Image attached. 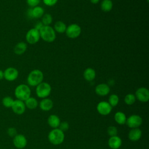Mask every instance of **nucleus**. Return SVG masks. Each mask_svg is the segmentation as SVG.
Masks as SVG:
<instances>
[{
	"mask_svg": "<svg viewBox=\"0 0 149 149\" xmlns=\"http://www.w3.org/2000/svg\"><path fill=\"white\" fill-rule=\"evenodd\" d=\"M24 102L26 107L30 109H36L38 105V101L37 100V99L35 98L34 97H30L29 98H27Z\"/></svg>",
	"mask_w": 149,
	"mask_h": 149,
	"instance_id": "nucleus-22",
	"label": "nucleus"
},
{
	"mask_svg": "<svg viewBox=\"0 0 149 149\" xmlns=\"http://www.w3.org/2000/svg\"><path fill=\"white\" fill-rule=\"evenodd\" d=\"M3 79V71L0 70V80Z\"/></svg>",
	"mask_w": 149,
	"mask_h": 149,
	"instance_id": "nucleus-36",
	"label": "nucleus"
},
{
	"mask_svg": "<svg viewBox=\"0 0 149 149\" xmlns=\"http://www.w3.org/2000/svg\"><path fill=\"white\" fill-rule=\"evenodd\" d=\"M142 135L141 130L139 128L132 129L128 133V138L132 141H137L140 140Z\"/></svg>",
	"mask_w": 149,
	"mask_h": 149,
	"instance_id": "nucleus-17",
	"label": "nucleus"
},
{
	"mask_svg": "<svg viewBox=\"0 0 149 149\" xmlns=\"http://www.w3.org/2000/svg\"><path fill=\"white\" fill-rule=\"evenodd\" d=\"M43 79L44 74L39 69H34L29 73L27 82L29 86L34 87L42 82Z\"/></svg>",
	"mask_w": 149,
	"mask_h": 149,
	"instance_id": "nucleus-1",
	"label": "nucleus"
},
{
	"mask_svg": "<svg viewBox=\"0 0 149 149\" xmlns=\"http://www.w3.org/2000/svg\"><path fill=\"white\" fill-rule=\"evenodd\" d=\"M14 100L10 96H5L2 100V105L6 108H11Z\"/></svg>",
	"mask_w": 149,
	"mask_h": 149,
	"instance_id": "nucleus-29",
	"label": "nucleus"
},
{
	"mask_svg": "<svg viewBox=\"0 0 149 149\" xmlns=\"http://www.w3.org/2000/svg\"><path fill=\"white\" fill-rule=\"evenodd\" d=\"M7 133L10 137H14L17 134V130L16 128L13 127H9L7 130Z\"/></svg>",
	"mask_w": 149,
	"mask_h": 149,
	"instance_id": "nucleus-33",
	"label": "nucleus"
},
{
	"mask_svg": "<svg viewBox=\"0 0 149 149\" xmlns=\"http://www.w3.org/2000/svg\"><path fill=\"white\" fill-rule=\"evenodd\" d=\"M51 86L47 82H41L36 86V93L38 97L41 98H47L51 93Z\"/></svg>",
	"mask_w": 149,
	"mask_h": 149,
	"instance_id": "nucleus-5",
	"label": "nucleus"
},
{
	"mask_svg": "<svg viewBox=\"0 0 149 149\" xmlns=\"http://www.w3.org/2000/svg\"><path fill=\"white\" fill-rule=\"evenodd\" d=\"M40 38L47 42H52L56 38V33L50 26H43L39 30Z\"/></svg>",
	"mask_w": 149,
	"mask_h": 149,
	"instance_id": "nucleus-4",
	"label": "nucleus"
},
{
	"mask_svg": "<svg viewBox=\"0 0 149 149\" xmlns=\"http://www.w3.org/2000/svg\"><path fill=\"white\" fill-rule=\"evenodd\" d=\"M27 48V44L24 42H19L16 44L14 47L13 51L14 53L17 55H20L23 54Z\"/></svg>",
	"mask_w": 149,
	"mask_h": 149,
	"instance_id": "nucleus-21",
	"label": "nucleus"
},
{
	"mask_svg": "<svg viewBox=\"0 0 149 149\" xmlns=\"http://www.w3.org/2000/svg\"><path fill=\"white\" fill-rule=\"evenodd\" d=\"M112 109V107L107 101H102L100 102L97 105V110L98 112L101 115H109Z\"/></svg>",
	"mask_w": 149,
	"mask_h": 149,
	"instance_id": "nucleus-11",
	"label": "nucleus"
},
{
	"mask_svg": "<svg viewBox=\"0 0 149 149\" xmlns=\"http://www.w3.org/2000/svg\"><path fill=\"white\" fill-rule=\"evenodd\" d=\"M81 29L80 26L76 23H72L69 25L66 29L65 33L69 38L74 39L77 38L81 34Z\"/></svg>",
	"mask_w": 149,
	"mask_h": 149,
	"instance_id": "nucleus-6",
	"label": "nucleus"
},
{
	"mask_svg": "<svg viewBox=\"0 0 149 149\" xmlns=\"http://www.w3.org/2000/svg\"><path fill=\"white\" fill-rule=\"evenodd\" d=\"M27 4L31 8L38 6L40 2V0H26Z\"/></svg>",
	"mask_w": 149,
	"mask_h": 149,
	"instance_id": "nucleus-32",
	"label": "nucleus"
},
{
	"mask_svg": "<svg viewBox=\"0 0 149 149\" xmlns=\"http://www.w3.org/2000/svg\"><path fill=\"white\" fill-rule=\"evenodd\" d=\"M27 14L29 16L31 17V18L39 19L44 14V10L42 7L37 6L34 8H30L27 10Z\"/></svg>",
	"mask_w": 149,
	"mask_h": 149,
	"instance_id": "nucleus-14",
	"label": "nucleus"
},
{
	"mask_svg": "<svg viewBox=\"0 0 149 149\" xmlns=\"http://www.w3.org/2000/svg\"><path fill=\"white\" fill-rule=\"evenodd\" d=\"M95 92L100 96H105L110 92L109 86L105 83H100L95 87Z\"/></svg>",
	"mask_w": 149,
	"mask_h": 149,
	"instance_id": "nucleus-15",
	"label": "nucleus"
},
{
	"mask_svg": "<svg viewBox=\"0 0 149 149\" xmlns=\"http://www.w3.org/2000/svg\"><path fill=\"white\" fill-rule=\"evenodd\" d=\"M148 0H147V2H148Z\"/></svg>",
	"mask_w": 149,
	"mask_h": 149,
	"instance_id": "nucleus-38",
	"label": "nucleus"
},
{
	"mask_svg": "<svg viewBox=\"0 0 149 149\" xmlns=\"http://www.w3.org/2000/svg\"><path fill=\"white\" fill-rule=\"evenodd\" d=\"M136 98L142 102H147L149 100V91L146 87H140L136 91Z\"/></svg>",
	"mask_w": 149,
	"mask_h": 149,
	"instance_id": "nucleus-10",
	"label": "nucleus"
},
{
	"mask_svg": "<svg viewBox=\"0 0 149 149\" xmlns=\"http://www.w3.org/2000/svg\"><path fill=\"white\" fill-rule=\"evenodd\" d=\"M48 139L51 144L54 145H59L64 141L65 134L64 132L59 128L53 129L48 133Z\"/></svg>",
	"mask_w": 149,
	"mask_h": 149,
	"instance_id": "nucleus-3",
	"label": "nucleus"
},
{
	"mask_svg": "<svg viewBox=\"0 0 149 149\" xmlns=\"http://www.w3.org/2000/svg\"><path fill=\"white\" fill-rule=\"evenodd\" d=\"M40 38V32L38 30L36 29L35 28L30 29L26 33V41L30 44H35Z\"/></svg>",
	"mask_w": 149,
	"mask_h": 149,
	"instance_id": "nucleus-7",
	"label": "nucleus"
},
{
	"mask_svg": "<svg viewBox=\"0 0 149 149\" xmlns=\"http://www.w3.org/2000/svg\"><path fill=\"white\" fill-rule=\"evenodd\" d=\"M119 101V98L118 95L112 94H111L108 98V103L110 104V105L112 107H114L116 106Z\"/></svg>",
	"mask_w": 149,
	"mask_h": 149,
	"instance_id": "nucleus-28",
	"label": "nucleus"
},
{
	"mask_svg": "<svg viewBox=\"0 0 149 149\" xmlns=\"http://www.w3.org/2000/svg\"><path fill=\"white\" fill-rule=\"evenodd\" d=\"M101 9L105 12H110L113 7V2L111 0H102L101 2Z\"/></svg>",
	"mask_w": 149,
	"mask_h": 149,
	"instance_id": "nucleus-25",
	"label": "nucleus"
},
{
	"mask_svg": "<svg viewBox=\"0 0 149 149\" xmlns=\"http://www.w3.org/2000/svg\"><path fill=\"white\" fill-rule=\"evenodd\" d=\"M53 101L48 98H42L39 104L40 108L44 111H48L51 110L53 107Z\"/></svg>",
	"mask_w": 149,
	"mask_h": 149,
	"instance_id": "nucleus-18",
	"label": "nucleus"
},
{
	"mask_svg": "<svg viewBox=\"0 0 149 149\" xmlns=\"http://www.w3.org/2000/svg\"><path fill=\"white\" fill-rule=\"evenodd\" d=\"M11 108L15 113L22 115L25 112L26 107L24 101L16 99L14 100Z\"/></svg>",
	"mask_w": 149,
	"mask_h": 149,
	"instance_id": "nucleus-13",
	"label": "nucleus"
},
{
	"mask_svg": "<svg viewBox=\"0 0 149 149\" xmlns=\"http://www.w3.org/2000/svg\"><path fill=\"white\" fill-rule=\"evenodd\" d=\"M96 76L95 70L91 68H86L83 72V77L87 81H91L94 80Z\"/></svg>",
	"mask_w": 149,
	"mask_h": 149,
	"instance_id": "nucleus-19",
	"label": "nucleus"
},
{
	"mask_svg": "<svg viewBox=\"0 0 149 149\" xmlns=\"http://www.w3.org/2000/svg\"><path fill=\"white\" fill-rule=\"evenodd\" d=\"M58 128L61 130H62V132H66L69 129V125L67 122H65H65H62L60 123Z\"/></svg>",
	"mask_w": 149,
	"mask_h": 149,
	"instance_id": "nucleus-31",
	"label": "nucleus"
},
{
	"mask_svg": "<svg viewBox=\"0 0 149 149\" xmlns=\"http://www.w3.org/2000/svg\"><path fill=\"white\" fill-rule=\"evenodd\" d=\"M142 118L138 115H132L126 119V123L127 126L132 129L139 128L142 124Z\"/></svg>",
	"mask_w": 149,
	"mask_h": 149,
	"instance_id": "nucleus-8",
	"label": "nucleus"
},
{
	"mask_svg": "<svg viewBox=\"0 0 149 149\" xmlns=\"http://www.w3.org/2000/svg\"><path fill=\"white\" fill-rule=\"evenodd\" d=\"M122 141L121 139L118 136L110 137L108 141L109 147L112 149L119 148L122 146Z\"/></svg>",
	"mask_w": 149,
	"mask_h": 149,
	"instance_id": "nucleus-16",
	"label": "nucleus"
},
{
	"mask_svg": "<svg viewBox=\"0 0 149 149\" xmlns=\"http://www.w3.org/2000/svg\"><path fill=\"white\" fill-rule=\"evenodd\" d=\"M27 143L26 137L22 134H17L13 139L14 146L18 149L24 148Z\"/></svg>",
	"mask_w": 149,
	"mask_h": 149,
	"instance_id": "nucleus-12",
	"label": "nucleus"
},
{
	"mask_svg": "<svg viewBox=\"0 0 149 149\" xmlns=\"http://www.w3.org/2000/svg\"><path fill=\"white\" fill-rule=\"evenodd\" d=\"M44 3L48 6H53L58 2V0H42Z\"/></svg>",
	"mask_w": 149,
	"mask_h": 149,
	"instance_id": "nucleus-34",
	"label": "nucleus"
},
{
	"mask_svg": "<svg viewBox=\"0 0 149 149\" xmlns=\"http://www.w3.org/2000/svg\"><path fill=\"white\" fill-rule=\"evenodd\" d=\"M100 0H90V1L91 2V3H93V4H97L100 2Z\"/></svg>",
	"mask_w": 149,
	"mask_h": 149,
	"instance_id": "nucleus-37",
	"label": "nucleus"
},
{
	"mask_svg": "<svg viewBox=\"0 0 149 149\" xmlns=\"http://www.w3.org/2000/svg\"><path fill=\"white\" fill-rule=\"evenodd\" d=\"M136 100V98L134 94L132 93L127 94V95H126V96L124 98L125 103L128 105H133L135 102Z\"/></svg>",
	"mask_w": 149,
	"mask_h": 149,
	"instance_id": "nucleus-26",
	"label": "nucleus"
},
{
	"mask_svg": "<svg viewBox=\"0 0 149 149\" xmlns=\"http://www.w3.org/2000/svg\"><path fill=\"white\" fill-rule=\"evenodd\" d=\"M66 27L67 26L63 22L58 20L55 23L53 29H54L55 32H57L59 33H63L65 32Z\"/></svg>",
	"mask_w": 149,
	"mask_h": 149,
	"instance_id": "nucleus-24",
	"label": "nucleus"
},
{
	"mask_svg": "<svg viewBox=\"0 0 149 149\" xmlns=\"http://www.w3.org/2000/svg\"><path fill=\"white\" fill-rule=\"evenodd\" d=\"M107 133L110 137L117 136L118 129L114 126H109L107 128Z\"/></svg>",
	"mask_w": 149,
	"mask_h": 149,
	"instance_id": "nucleus-30",
	"label": "nucleus"
},
{
	"mask_svg": "<svg viewBox=\"0 0 149 149\" xmlns=\"http://www.w3.org/2000/svg\"><path fill=\"white\" fill-rule=\"evenodd\" d=\"M14 94L17 100L24 101L30 97L31 90L28 85L20 84L15 88Z\"/></svg>",
	"mask_w": 149,
	"mask_h": 149,
	"instance_id": "nucleus-2",
	"label": "nucleus"
},
{
	"mask_svg": "<svg viewBox=\"0 0 149 149\" xmlns=\"http://www.w3.org/2000/svg\"><path fill=\"white\" fill-rule=\"evenodd\" d=\"M19 76L17 69L13 67H9L3 71V78L9 81L15 80Z\"/></svg>",
	"mask_w": 149,
	"mask_h": 149,
	"instance_id": "nucleus-9",
	"label": "nucleus"
},
{
	"mask_svg": "<svg viewBox=\"0 0 149 149\" xmlns=\"http://www.w3.org/2000/svg\"><path fill=\"white\" fill-rule=\"evenodd\" d=\"M41 17V22L44 26H49L52 22V17L49 13L44 14Z\"/></svg>",
	"mask_w": 149,
	"mask_h": 149,
	"instance_id": "nucleus-27",
	"label": "nucleus"
},
{
	"mask_svg": "<svg viewBox=\"0 0 149 149\" xmlns=\"http://www.w3.org/2000/svg\"><path fill=\"white\" fill-rule=\"evenodd\" d=\"M47 122L50 127H52L53 129H56L58 128L61 123V120L57 115L53 114L49 116Z\"/></svg>",
	"mask_w": 149,
	"mask_h": 149,
	"instance_id": "nucleus-20",
	"label": "nucleus"
},
{
	"mask_svg": "<svg viewBox=\"0 0 149 149\" xmlns=\"http://www.w3.org/2000/svg\"><path fill=\"white\" fill-rule=\"evenodd\" d=\"M43 26H44V25H43V24L42 23V22H37V23L35 24V26H34V28H35L36 29L38 30L39 31V30Z\"/></svg>",
	"mask_w": 149,
	"mask_h": 149,
	"instance_id": "nucleus-35",
	"label": "nucleus"
},
{
	"mask_svg": "<svg viewBox=\"0 0 149 149\" xmlns=\"http://www.w3.org/2000/svg\"><path fill=\"white\" fill-rule=\"evenodd\" d=\"M126 115L120 111L116 112L114 115L115 121L119 125H124L126 122Z\"/></svg>",
	"mask_w": 149,
	"mask_h": 149,
	"instance_id": "nucleus-23",
	"label": "nucleus"
}]
</instances>
